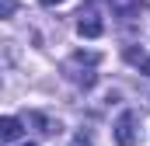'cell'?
<instances>
[{
  "instance_id": "3",
  "label": "cell",
  "mask_w": 150,
  "mask_h": 146,
  "mask_svg": "<svg viewBox=\"0 0 150 146\" xmlns=\"http://www.w3.org/2000/svg\"><path fill=\"white\" fill-rule=\"evenodd\" d=\"M77 32L84 38H101L105 35V21H101L94 11H80V14H77Z\"/></svg>"
},
{
  "instance_id": "1",
  "label": "cell",
  "mask_w": 150,
  "mask_h": 146,
  "mask_svg": "<svg viewBox=\"0 0 150 146\" xmlns=\"http://www.w3.org/2000/svg\"><path fill=\"white\" fill-rule=\"evenodd\" d=\"M98 59H101L98 52H77V56H70V59H67L63 73H67L74 84H80V87H94V80H98L94 63H98Z\"/></svg>"
},
{
  "instance_id": "5",
  "label": "cell",
  "mask_w": 150,
  "mask_h": 146,
  "mask_svg": "<svg viewBox=\"0 0 150 146\" xmlns=\"http://www.w3.org/2000/svg\"><path fill=\"white\" fill-rule=\"evenodd\" d=\"M28 122L35 125L42 136H56V132H59V122H52V118H45V115H38V111H32V115H28Z\"/></svg>"
},
{
  "instance_id": "2",
  "label": "cell",
  "mask_w": 150,
  "mask_h": 146,
  "mask_svg": "<svg viewBox=\"0 0 150 146\" xmlns=\"http://www.w3.org/2000/svg\"><path fill=\"white\" fill-rule=\"evenodd\" d=\"M136 125H140V115L136 111H122L119 122H115V143L119 146H136Z\"/></svg>"
},
{
  "instance_id": "10",
  "label": "cell",
  "mask_w": 150,
  "mask_h": 146,
  "mask_svg": "<svg viewBox=\"0 0 150 146\" xmlns=\"http://www.w3.org/2000/svg\"><path fill=\"white\" fill-rule=\"evenodd\" d=\"M25 146H35V143H25Z\"/></svg>"
},
{
  "instance_id": "6",
  "label": "cell",
  "mask_w": 150,
  "mask_h": 146,
  "mask_svg": "<svg viewBox=\"0 0 150 146\" xmlns=\"http://www.w3.org/2000/svg\"><path fill=\"white\" fill-rule=\"evenodd\" d=\"M126 63H133L136 70H143V73L150 77V56L143 52V49H136V45H129V49H126Z\"/></svg>"
},
{
  "instance_id": "11",
  "label": "cell",
  "mask_w": 150,
  "mask_h": 146,
  "mask_svg": "<svg viewBox=\"0 0 150 146\" xmlns=\"http://www.w3.org/2000/svg\"><path fill=\"white\" fill-rule=\"evenodd\" d=\"M91 4H98V0H91Z\"/></svg>"
},
{
  "instance_id": "7",
  "label": "cell",
  "mask_w": 150,
  "mask_h": 146,
  "mask_svg": "<svg viewBox=\"0 0 150 146\" xmlns=\"http://www.w3.org/2000/svg\"><path fill=\"white\" fill-rule=\"evenodd\" d=\"M18 14V0H0V18H14Z\"/></svg>"
},
{
  "instance_id": "4",
  "label": "cell",
  "mask_w": 150,
  "mask_h": 146,
  "mask_svg": "<svg viewBox=\"0 0 150 146\" xmlns=\"http://www.w3.org/2000/svg\"><path fill=\"white\" fill-rule=\"evenodd\" d=\"M21 132H25V122H21V118H11V115H4V118H0V146L21 139Z\"/></svg>"
},
{
  "instance_id": "9",
  "label": "cell",
  "mask_w": 150,
  "mask_h": 146,
  "mask_svg": "<svg viewBox=\"0 0 150 146\" xmlns=\"http://www.w3.org/2000/svg\"><path fill=\"white\" fill-rule=\"evenodd\" d=\"M38 4H45V7H56V4H63V0H38Z\"/></svg>"
},
{
  "instance_id": "8",
  "label": "cell",
  "mask_w": 150,
  "mask_h": 146,
  "mask_svg": "<svg viewBox=\"0 0 150 146\" xmlns=\"http://www.w3.org/2000/svg\"><path fill=\"white\" fill-rule=\"evenodd\" d=\"M70 146H94V143H91V139H87L84 132H77V136H74V143H70Z\"/></svg>"
}]
</instances>
